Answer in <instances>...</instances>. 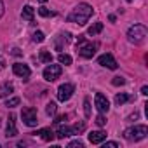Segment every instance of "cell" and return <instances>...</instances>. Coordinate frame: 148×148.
Listing matches in <instances>:
<instances>
[{
	"label": "cell",
	"instance_id": "6da1fadb",
	"mask_svg": "<svg viewBox=\"0 0 148 148\" xmlns=\"http://www.w3.org/2000/svg\"><path fill=\"white\" fill-rule=\"evenodd\" d=\"M92 12H94V9L89 5V4H79V5H75L71 9V12L66 16V21L68 23H75V25H86L89 19H91V16H92Z\"/></svg>",
	"mask_w": 148,
	"mask_h": 148
},
{
	"label": "cell",
	"instance_id": "7a4b0ae2",
	"mask_svg": "<svg viewBox=\"0 0 148 148\" xmlns=\"http://www.w3.org/2000/svg\"><path fill=\"white\" fill-rule=\"evenodd\" d=\"M96 49L98 45L94 42H89L84 35H79V40H77V52L80 58L84 59H91L94 54H96Z\"/></svg>",
	"mask_w": 148,
	"mask_h": 148
},
{
	"label": "cell",
	"instance_id": "3957f363",
	"mask_svg": "<svg viewBox=\"0 0 148 148\" xmlns=\"http://www.w3.org/2000/svg\"><path fill=\"white\" fill-rule=\"evenodd\" d=\"M146 134H148V127H146L145 124H138V125L127 127L122 136H124V139H127V141H141V139L146 138Z\"/></svg>",
	"mask_w": 148,
	"mask_h": 148
},
{
	"label": "cell",
	"instance_id": "277c9868",
	"mask_svg": "<svg viewBox=\"0 0 148 148\" xmlns=\"http://www.w3.org/2000/svg\"><path fill=\"white\" fill-rule=\"evenodd\" d=\"M146 35H148V30H146L145 25H134V26H131L127 30V40L131 44H134V45L141 44L146 38Z\"/></svg>",
	"mask_w": 148,
	"mask_h": 148
},
{
	"label": "cell",
	"instance_id": "5b68a950",
	"mask_svg": "<svg viewBox=\"0 0 148 148\" xmlns=\"http://www.w3.org/2000/svg\"><path fill=\"white\" fill-rule=\"evenodd\" d=\"M61 64H52V63H47V66H45V70H44V79L47 80V82H54L56 79H59L61 77Z\"/></svg>",
	"mask_w": 148,
	"mask_h": 148
},
{
	"label": "cell",
	"instance_id": "8992f818",
	"mask_svg": "<svg viewBox=\"0 0 148 148\" xmlns=\"http://www.w3.org/2000/svg\"><path fill=\"white\" fill-rule=\"evenodd\" d=\"M73 92H75V86L64 82V84H61V86L58 87V99H59L61 103H64V101H68V99L73 96Z\"/></svg>",
	"mask_w": 148,
	"mask_h": 148
},
{
	"label": "cell",
	"instance_id": "52a82bcc",
	"mask_svg": "<svg viewBox=\"0 0 148 148\" xmlns=\"http://www.w3.org/2000/svg\"><path fill=\"white\" fill-rule=\"evenodd\" d=\"M21 119H23L25 125H28V127H35L37 122H38L37 110H35V108H23V112H21Z\"/></svg>",
	"mask_w": 148,
	"mask_h": 148
},
{
	"label": "cell",
	"instance_id": "ba28073f",
	"mask_svg": "<svg viewBox=\"0 0 148 148\" xmlns=\"http://www.w3.org/2000/svg\"><path fill=\"white\" fill-rule=\"evenodd\" d=\"M12 71H14L16 77H19V79H23V80H28V77L32 75L30 66L25 64V63H14V64H12Z\"/></svg>",
	"mask_w": 148,
	"mask_h": 148
},
{
	"label": "cell",
	"instance_id": "9c48e42d",
	"mask_svg": "<svg viewBox=\"0 0 148 148\" xmlns=\"http://www.w3.org/2000/svg\"><path fill=\"white\" fill-rule=\"evenodd\" d=\"M94 105H96V108H98L99 113H106L110 110V101H108V98L103 92H98L94 96Z\"/></svg>",
	"mask_w": 148,
	"mask_h": 148
},
{
	"label": "cell",
	"instance_id": "30bf717a",
	"mask_svg": "<svg viewBox=\"0 0 148 148\" xmlns=\"http://www.w3.org/2000/svg\"><path fill=\"white\" fill-rule=\"evenodd\" d=\"M98 63H99L103 68H108V70H117V68H119V64H117V61H115V58H113L112 54H101V56L98 58Z\"/></svg>",
	"mask_w": 148,
	"mask_h": 148
},
{
	"label": "cell",
	"instance_id": "8fae6325",
	"mask_svg": "<svg viewBox=\"0 0 148 148\" xmlns=\"http://www.w3.org/2000/svg\"><path fill=\"white\" fill-rule=\"evenodd\" d=\"M16 134H18L16 117H14V115H9V119H7V127H5V136H7V138H14Z\"/></svg>",
	"mask_w": 148,
	"mask_h": 148
},
{
	"label": "cell",
	"instance_id": "7c38bea8",
	"mask_svg": "<svg viewBox=\"0 0 148 148\" xmlns=\"http://www.w3.org/2000/svg\"><path fill=\"white\" fill-rule=\"evenodd\" d=\"M56 125H58V129H56V138L63 139V138L71 136V127L66 125V122H59V124H56Z\"/></svg>",
	"mask_w": 148,
	"mask_h": 148
},
{
	"label": "cell",
	"instance_id": "4fadbf2b",
	"mask_svg": "<svg viewBox=\"0 0 148 148\" xmlns=\"http://www.w3.org/2000/svg\"><path fill=\"white\" fill-rule=\"evenodd\" d=\"M105 139H106V132L105 131H92V132H89V141L92 145H101Z\"/></svg>",
	"mask_w": 148,
	"mask_h": 148
},
{
	"label": "cell",
	"instance_id": "5bb4252c",
	"mask_svg": "<svg viewBox=\"0 0 148 148\" xmlns=\"http://www.w3.org/2000/svg\"><path fill=\"white\" fill-rule=\"evenodd\" d=\"M14 92V86L11 82H4L0 84V98H9Z\"/></svg>",
	"mask_w": 148,
	"mask_h": 148
},
{
	"label": "cell",
	"instance_id": "9a60e30c",
	"mask_svg": "<svg viewBox=\"0 0 148 148\" xmlns=\"http://www.w3.org/2000/svg\"><path fill=\"white\" fill-rule=\"evenodd\" d=\"M21 16H23V19H26V21L33 23V18H35V9H33L32 5H25V7H23V12H21Z\"/></svg>",
	"mask_w": 148,
	"mask_h": 148
},
{
	"label": "cell",
	"instance_id": "2e32d148",
	"mask_svg": "<svg viewBox=\"0 0 148 148\" xmlns=\"http://www.w3.org/2000/svg\"><path fill=\"white\" fill-rule=\"evenodd\" d=\"M35 134H38L44 141H52L54 139V132L49 129V127H45V129H40V131H37Z\"/></svg>",
	"mask_w": 148,
	"mask_h": 148
},
{
	"label": "cell",
	"instance_id": "e0dca14e",
	"mask_svg": "<svg viewBox=\"0 0 148 148\" xmlns=\"http://www.w3.org/2000/svg\"><path fill=\"white\" fill-rule=\"evenodd\" d=\"M103 32V23L101 21H98V23H94V25H91L89 28H87V35H98V33H101Z\"/></svg>",
	"mask_w": 148,
	"mask_h": 148
},
{
	"label": "cell",
	"instance_id": "ac0fdd59",
	"mask_svg": "<svg viewBox=\"0 0 148 148\" xmlns=\"http://www.w3.org/2000/svg\"><path fill=\"white\" fill-rule=\"evenodd\" d=\"M38 59L42 61V63H52V54H51V51H47V49H42L40 51V54H38Z\"/></svg>",
	"mask_w": 148,
	"mask_h": 148
},
{
	"label": "cell",
	"instance_id": "d6986e66",
	"mask_svg": "<svg viewBox=\"0 0 148 148\" xmlns=\"http://www.w3.org/2000/svg\"><path fill=\"white\" fill-rule=\"evenodd\" d=\"M131 99V96L127 94V92H120V94H117L115 96V105H119V106H122L124 103H127Z\"/></svg>",
	"mask_w": 148,
	"mask_h": 148
},
{
	"label": "cell",
	"instance_id": "ffe728a7",
	"mask_svg": "<svg viewBox=\"0 0 148 148\" xmlns=\"http://www.w3.org/2000/svg\"><path fill=\"white\" fill-rule=\"evenodd\" d=\"M58 59H59V63H61V64H64V66H70V64L73 63L71 56H70V54H64V52H61V54L58 56Z\"/></svg>",
	"mask_w": 148,
	"mask_h": 148
},
{
	"label": "cell",
	"instance_id": "44dd1931",
	"mask_svg": "<svg viewBox=\"0 0 148 148\" xmlns=\"http://www.w3.org/2000/svg\"><path fill=\"white\" fill-rule=\"evenodd\" d=\"M84 129H86V122H77L75 125H71V136H73V134L84 132Z\"/></svg>",
	"mask_w": 148,
	"mask_h": 148
},
{
	"label": "cell",
	"instance_id": "7402d4cb",
	"mask_svg": "<svg viewBox=\"0 0 148 148\" xmlns=\"http://www.w3.org/2000/svg\"><path fill=\"white\" fill-rule=\"evenodd\" d=\"M32 40H33L35 44H42V42L45 40V35H44L42 32H35V33H33V37H32Z\"/></svg>",
	"mask_w": 148,
	"mask_h": 148
},
{
	"label": "cell",
	"instance_id": "603a6c76",
	"mask_svg": "<svg viewBox=\"0 0 148 148\" xmlns=\"http://www.w3.org/2000/svg\"><path fill=\"white\" fill-rule=\"evenodd\" d=\"M37 12H38L42 18H49V16H54V12H51V11H49L47 7H44V5H42V7H38V9H37Z\"/></svg>",
	"mask_w": 148,
	"mask_h": 148
},
{
	"label": "cell",
	"instance_id": "cb8c5ba5",
	"mask_svg": "<svg viewBox=\"0 0 148 148\" xmlns=\"http://www.w3.org/2000/svg\"><path fill=\"white\" fill-rule=\"evenodd\" d=\"M56 110H58V106H56V103H47V108H45V112H47V115H51V117H54L56 115Z\"/></svg>",
	"mask_w": 148,
	"mask_h": 148
},
{
	"label": "cell",
	"instance_id": "d4e9b609",
	"mask_svg": "<svg viewBox=\"0 0 148 148\" xmlns=\"http://www.w3.org/2000/svg\"><path fill=\"white\" fill-rule=\"evenodd\" d=\"M18 105H19V98H11V99H7V103H5L7 108H14V106H18Z\"/></svg>",
	"mask_w": 148,
	"mask_h": 148
},
{
	"label": "cell",
	"instance_id": "484cf974",
	"mask_svg": "<svg viewBox=\"0 0 148 148\" xmlns=\"http://www.w3.org/2000/svg\"><path fill=\"white\" fill-rule=\"evenodd\" d=\"M96 124H98L99 127H103V125H106V117H105V113H99V115L96 117Z\"/></svg>",
	"mask_w": 148,
	"mask_h": 148
},
{
	"label": "cell",
	"instance_id": "4316f807",
	"mask_svg": "<svg viewBox=\"0 0 148 148\" xmlns=\"http://www.w3.org/2000/svg\"><path fill=\"white\" fill-rule=\"evenodd\" d=\"M84 112H86V117H91V101L89 99L84 101Z\"/></svg>",
	"mask_w": 148,
	"mask_h": 148
},
{
	"label": "cell",
	"instance_id": "83f0119b",
	"mask_svg": "<svg viewBox=\"0 0 148 148\" xmlns=\"http://www.w3.org/2000/svg\"><path fill=\"white\" fill-rule=\"evenodd\" d=\"M112 84H113V86H124V84H125V79H124V77H115V79L112 80Z\"/></svg>",
	"mask_w": 148,
	"mask_h": 148
},
{
	"label": "cell",
	"instance_id": "f1b7e54d",
	"mask_svg": "<svg viewBox=\"0 0 148 148\" xmlns=\"http://www.w3.org/2000/svg\"><path fill=\"white\" fill-rule=\"evenodd\" d=\"M68 146H70V148H77V146H79V148H82L84 145H82V141H79V139H77V141H71Z\"/></svg>",
	"mask_w": 148,
	"mask_h": 148
},
{
	"label": "cell",
	"instance_id": "f546056e",
	"mask_svg": "<svg viewBox=\"0 0 148 148\" xmlns=\"http://www.w3.org/2000/svg\"><path fill=\"white\" fill-rule=\"evenodd\" d=\"M103 143H105V141H103ZM106 146L115 148V146H119V143H117V141H106V143H105V148H106Z\"/></svg>",
	"mask_w": 148,
	"mask_h": 148
},
{
	"label": "cell",
	"instance_id": "4dcf8cb0",
	"mask_svg": "<svg viewBox=\"0 0 148 148\" xmlns=\"http://www.w3.org/2000/svg\"><path fill=\"white\" fill-rule=\"evenodd\" d=\"M0 70H5V58L0 56Z\"/></svg>",
	"mask_w": 148,
	"mask_h": 148
},
{
	"label": "cell",
	"instance_id": "1f68e13d",
	"mask_svg": "<svg viewBox=\"0 0 148 148\" xmlns=\"http://www.w3.org/2000/svg\"><path fill=\"white\" fill-rule=\"evenodd\" d=\"M12 54H14V56H21L23 52H21V51H19L18 47H14V49H12Z\"/></svg>",
	"mask_w": 148,
	"mask_h": 148
},
{
	"label": "cell",
	"instance_id": "d6a6232c",
	"mask_svg": "<svg viewBox=\"0 0 148 148\" xmlns=\"http://www.w3.org/2000/svg\"><path fill=\"white\" fill-rule=\"evenodd\" d=\"M4 11H5V9H4V2H2V0H0V18L4 16Z\"/></svg>",
	"mask_w": 148,
	"mask_h": 148
},
{
	"label": "cell",
	"instance_id": "836d02e7",
	"mask_svg": "<svg viewBox=\"0 0 148 148\" xmlns=\"http://www.w3.org/2000/svg\"><path fill=\"white\" fill-rule=\"evenodd\" d=\"M141 94H143V96H146V94H148V87H146V86H143V87H141Z\"/></svg>",
	"mask_w": 148,
	"mask_h": 148
},
{
	"label": "cell",
	"instance_id": "e575fe53",
	"mask_svg": "<svg viewBox=\"0 0 148 148\" xmlns=\"http://www.w3.org/2000/svg\"><path fill=\"white\" fill-rule=\"evenodd\" d=\"M38 2H40V4H45V2H47V0H38Z\"/></svg>",
	"mask_w": 148,
	"mask_h": 148
},
{
	"label": "cell",
	"instance_id": "d590c367",
	"mask_svg": "<svg viewBox=\"0 0 148 148\" xmlns=\"http://www.w3.org/2000/svg\"><path fill=\"white\" fill-rule=\"evenodd\" d=\"M125 2H127V4H131V2H132V0H125Z\"/></svg>",
	"mask_w": 148,
	"mask_h": 148
},
{
	"label": "cell",
	"instance_id": "8d00e7d4",
	"mask_svg": "<svg viewBox=\"0 0 148 148\" xmlns=\"http://www.w3.org/2000/svg\"><path fill=\"white\" fill-rule=\"evenodd\" d=\"M0 124H2V122H0Z\"/></svg>",
	"mask_w": 148,
	"mask_h": 148
}]
</instances>
